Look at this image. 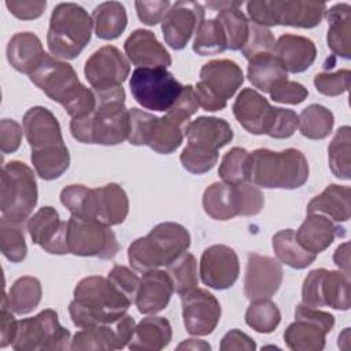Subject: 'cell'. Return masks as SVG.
<instances>
[{"instance_id": "obj_13", "label": "cell", "mask_w": 351, "mask_h": 351, "mask_svg": "<svg viewBox=\"0 0 351 351\" xmlns=\"http://www.w3.org/2000/svg\"><path fill=\"white\" fill-rule=\"evenodd\" d=\"M333 326L335 317L330 313L300 303L295 310V322L284 332V341L293 351H321Z\"/></svg>"}, {"instance_id": "obj_54", "label": "cell", "mask_w": 351, "mask_h": 351, "mask_svg": "<svg viewBox=\"0 0 351 351\" xmlns=\"http://www.w3.org/2000/svg\"><path fill=\"white\" fill-rule=\"evenodd\" d=\"M199 103L195 95V88L192 85L182 86V90L176 100V103L166 111V114L171 115L177 121L188 125L189 118L197 111Z\"/></svg>"}, {"instance_id": "obj_50", "label": "cell", "mask_w": 351, "mask_h": 351, "mask_svg": "<svg viewBox=\"0 0 351 351\" xmlns=\"http://www.w3.org/2000/svg\"><path fill=\"white\" fill-rule=\"evenodd\" d=\"M181 165L192 174H204L218 162V151H206L186 145L180 155Z\"/></svg>"}, {"instance_id": "obj_37", "label": "cell", "mask_w": 351, "mask_h": 351, "mask_svg": "<svg viewBox=\"0 0 351 351\" xmlns=\"http://www.w3.org/2000/svg\"><path fill=\"white\" fill-rule=\"evenodd\" d=\"M95 33L101 40L118 38L128 25L125 7L119 1H104L92 14Z\"/></svg>"}, {"instance_id": "obj_18", "label": "cell", "mask_w": 351, "mask_h": 351, "mask_svg": "<svg viewBox=\"0 0 351 351\" xmlns=\"http://www.w3.org/2000/svg\"><path fill=\"white\" fill-rule=\"evenodd\" d=\"M184 326L189 335L206 336L214 332L221 318V304L207 289L195 288L181 295Z\"/></svg>"}, {"instance_id": "obj_25", "label": "cell", "mask_w": 351, "mask_h": 351, "mask_svg": "<svg viewBox=\"0 0 351 351\" xmlns=\"http://www.w3.org/2000/svg\"><path fill=\"white\" fill-rule=\"evenodd\" d=\"M270 103L251 88L243 89L234 103L233 115L237 122L252 134H265L271 114Z\"/></svg>"}, {"instance_id": "obj_8", "label": "cell", "mask_w": 351, "mask_h": 351, "mask_svg": "<svg viewBox=\"0 0 351 351\" xmlns=\"http://www.w3.org/2000/svg\"><path fill=\"white\" fill-rule=\"evenodd\" d=\"M37 182L33 170L23 162L11 160L1 167V217L16 223L29 219L37 204Z\"/></svg>"}, {"instance_id": "obj_19", "label": "cell", "mask_w": 351, "mask_h": 351, "mask_svg": "<svg viewBox=\"0 0 351 351\" xmlns=\"http://www.w3.org/2000/svg\"><path fill=\"white\" fill-rule=\"evenodd\" d=\"M240 262L233 248L223 244L207 247L200 258V278L213 289H228L239 278Z\"/></svg>"}, {"instance_id": "obj_60", "label": "cell", "mask_w": 351, "mask_h": 351, "mask_svg": "<svg viewBox=\"0 0 351 351\" xmlns=\"http://www.w3.org/2000/svg\"><path fill=\"white\" fill-rule=\"evenodd\" d=\"M22 126L14 119L0 122V148L3 154L15 152L22 141Z\"/></svg>"}, {"instance_id": "obj_55", "label": "cell", "mask_w": 351, "mask_h": 351, "mask_svg": "<svg viewBox=\"0 0 351 351\" xmlns=\"http://www.w3.org/2000/svg\"><path fill=\"white\" fill-rule=\"evenodd\" d=\"M130 126L128 141L133 145H145V140L149 132V128L155 119V115L140 108H130Z\"/></svg>"}, {"instance_id": "obj_38", "label": "cell", "mask_w": 351, "mask_h": 351, "mask_svg": "<svg viewBox=\"0 0 351 351\" xmlns=\"http://www.w3.org/2000/svg\"><path fill=\"white\" fill-rule=\"evenodd\" d=\"M271 245L277 259L292 269H306L317 255L304 250L296 240L293 229H282L271 239Z\"/></svg>"}, {"instance_id": "obj_33", "label": "cell", "mask_w": 351, "mask_h": 351, "mask_svg": "<svg viewBox=\"0 0 351 351\" xmlns=\"http://www.w3.org/2000/svg\"><path fill=\"white\" fill-rule=\"evenodd\" d=\"M329 23L326 43L333 55L351 58V7L347 3L333 5L325 12Z\"/></svg>"}, {"instance_id": "obj_14", "label": "cell", "mask_w": 351, "mask_h": 351, "mask_svg": "<svg viewBox=\"0 0 351 351\" xmlns=\"http://www.w3.org/2000/svg\"><path fill=\"white\" fill-rule=\"evenodd\" d=\"M302 303L347 311L350 308V276L341 270L324 267L311 270L303 281Z\"/></svg>"}, {"instance_id": "obj_26", "label": "cell", "mask_w": 351, "mask_h": 351, "mask_svg": "<svg viewBox=\"0 0 351 351\" xmlns=\"http://www.w3.org/2000/svg\"><path fill=\"white\" fill-rule=\"evenodd\" d=\"M344 230L343 226L328 217L313 213L307 214L306 219L295 232V236L304 250L318 255L325 251L336 237H343L346 234Z\"/></svg>"}, {"instance_id": "obj_22", "label": "cell", "mask_w": 351, "mask_h": 351, "mask_svg": "<svg viewBox=\"0 0 351 351\" xmlns=\"http://www.w3.org/2000/svg\"><path fill=\"white\" fill-rule=\"evenodd\" d=\"M23 132L32 151L64 145L56 117L45 107L36 106L23 115Z\"/></svg>"}, {"instance_id": "obj_36", "label": "cell", "mask_w": 351, "mask_h": 351, "mask_svg": "<svg viewBox=\"0 0 351 351\" xmlns=\"http://www.w3.org/2000/svg\"><path fill=\"white\" fill-rule=\"evenodd\" d=\"M247 75L250 82L265 93H269L277 82L288 78L284 66L274 53H261L251 58Z\"/></svg>"}, {"instance_id": "obj_11", "label": "cell", "mask_w": 351, "mask_h": 351, "mask_svg": "<svg viewBox=\"0 0 351 351\" xmlns=\"http://www.w3.org/2000/svg\"><path fill=\"white\" fill-rule=\"evenodd\" d=\"M70 332L58 319L55 310L47 308L32 318L18 321L12 343L15 351H52L70 348Z\"/></svg>"}, {"instance_id": "obj_23", "label": "cell", "mask_w": 351, "mask_h": 351, "mask_svg": "<svg viewBox=\"0 0 351 351\" xmlns=\"http://www.w3.org/2000/svg\"><path fill=\"white\" fill-rule=\"evenodd\" d=\"M174 287L170 276L165 270H149L140 278L134 304L141 314H156L170 302Z\"/></svg>"}, {"instance_id": "obj_41", "label": "cell", "mask_w": 351, "mask_h": 351, "mask_svg": "<svg viewBox=\"0 0 351 351\" xmlns=\"http://www.w3.org/2000/svg\"><path fill=\"white\" fill-rule=\"evenodd\" d=\"M333 123L335 117L330 110L321 104H310L300 112L298 128L304 137L322 140L330 134Z\"/></svg>"}, {"instance_id": "obj_49", "label": "cell", "mask_w": 351, "mask_h": 351, "mask_svg": "<svg viewBox=\"0 0 351 351\" xmlns=\"http://www.w3.org/2000/svg\"><path fill=\"white\" fill-rule=\"evenodd\" d=\"M276 47V38L270 29L250 22L248 37L244 47L240 49L245 59H251L261 53H273Z\"/></svg>"}, {"instance_id": "obj_24", "label": "cell", "mask_w": 351, "mask_h": 351, "mask_svg": "<svg viewBox=\"0 0 351 351\" xmlns=\"http://www.w3.org/2000/svg\"><path fill=\"white\" fill-rule=\"evenodd\" d=\"M125 52L137 67H169L171 56L151 30L136 29L125 41Z\"/></svg>"}, {"instance_id": "obj_16", "label": "cell", "mask_w": 351, "mask_h": 351, "mask_svg": "<svg viewBox=\"0 0 351 351\" xmlns=\"http://www.w3.org/2000/svg\"><path fill=\"white\" fill-rule=\"evenodd\" d=\"M134 328V319L129 314L110 324L82 328L71 339L70 350H121L129 344Z\"/></svg>"}, {"instance_id": "obj_64", "label": "cell", "mask_w": 351, "mask_h": 351, "mask_svg": "<svg viewBox=\"0 0 351 351\" xmlns=\"http://www.w3.org/2000/svg\"><path fill=\"white\" fill-rule=\"evenodd\" d=\"M178 350H210V344L203 341V340H196V339H188L178 344Z\"/></svg>"}, {"instance_id": "obj_61", "label": "cell", "mask_w": 351, "mask_h": 351, "mask_svg": "<svg viewBox=\"0 0 351 351\" xmlns=\"http://www.w3.org/2000/svg\"><path fill=\"white\" fill-rule=\"evenodd\" d=\"M12 310L8 307V304L3 300L1 304V315H0V347L4 348L7 346H12L16 329H18V321H15Z\"/></svg>"}, {"instance_id": "obj_63", "label": "cell", "mask_w": 351, "mask_h": 351, "mask_svg": "<svg viewBox=\"0 0 351 351\" xmlns=\"http://www.w3.org/2000/svg\"><path fill=\"white\" fill-rule=\"evenodd\" d=\"M333 262L343 273L350 276V243L348 241L340 244L336 248L333 254Z\"/></svg>"}, {"instance_id": "obj_62", "label": "cell", "mask_w": 351, "mask_h": 351, "mask_svg": "<svg viewBox=\"0 0 351 351\" xmlns=\"http://www.w3.org/2000/svg\"><path fill=\"white\" fill-rule=\"evenodd\" d=\"M256 348L255 341L245 335L244 332L239 329H232L229 330L221 340L219 350L221 351H232V350H245V351H252Z\"/></svg>"}, {"instance_id": "obj_40", "label": "cell", "mask_w": 351, "mask_h": 351, "mask_svg": "<svg viewBox=\"0 0 351 351\" xmlns=\"http://www.w3.org/2000/svg\"><path fill=\"white\" fill-rule=\"evenodd\" d=\"M30 159L38 177L47 181L59 178L70 165V154L66 145L32 151Z\"/></svg>"}, {"instance_id": "obj_10", "label": "cell", "mask_w": 351, "mask_h": 351, "mask_svg": "<svg viewBox=\"0 0 351 351\" xmlns=\"http://www.w3.org/2000/svg\"><path fill=\"white\" fill-rule=\"evenodd\" d=\"M129 86L134 100L152 111H167L182 90V85L165 67H137Z\"/></svg>"}, {"instance_id": "obj_45", "label": "cell", "mask_w": 351, "mask_h": 351, "mask_svg": "<svg viewBox=\"0 0 351 351\" xmlns=\"http://www.w3.org/2000/svg\"><path fill=\"white\" fill-rule=\"evenodd\" d=\"M166 267L174 291L180 296L197 288V262L191 252L185 251Z\"/></svg>"}, {"instance_id": "obj_9", "label": "cell", "mask_w": 351, "mask_h": 351, "mask_svg": "<svg viewBox=\"0 0 351 351\" xmlns=\"http://www.w3.org/2000/svg\"><path fill=\"white\" fill-rule=\"evenodd\" d=\"M244 82L241 67L229 59L210 60L200 69V80L195 86V95L206 111H219Z\"/></svg>"}, {"instance_id": "obj_51", "label": "cell", "mask_w": 351, "mask_h": 351, "mask_svg": "<svg viewBox=\"0 0 351 351\" xmlns=\"http://www.w3.org/2000/svg\"><path fill=\"white\" fill-rule=\"evenodd\" d=\"M298 123L299 115L293 110L273 107L265 134L273 138H288L295 133Z\"/></svg>"}, {"instance_id": "obj_56", "label": "cell", "mask_w": 351, "mask_h": 351, "mask_svg": "<svg viewBox=\"0 0 351 351\" xmlns=\"http://www.w3.org/2000/svg\"><path fill=\"white\" fill-rule=\"evenodd\" d=\"M107 278L132 302L134 303L136 300V295H137V289H138V284H140V278L137 277V274H134L129 267L126 266H121V265H115Z\"/></svg>"}, {"instance_id": "obj_21", "label": "cell", "mask_w": 351, "mask_h": 351, "mask_svg": "<svg viewBox=\"0 0 351 351\" xmlns=\"http://www.w3.org/2000/svg\"><path fill=\"white\" fill-rule=\"evenodd\" d=\"M282 266L277 259L251 252L244 277L245 298L250 302L271 298L282 282Z\"/></svg>"}, {"instance_id": "obj_52", "label": "cell", "mask_w": 351, "mask_h": 351, "mask_svg": "<svg viewBox=\"0 0 351 351\" xmlns=\"http://www.w3.org/2000/svg\"><path fill=\"white\" fill-rule=\"evenodd\" d=\"M350 77H351V71L347 69L337 70L335 73L332 71L318 73L314 77V85H315V89L325 96H339L348 90Z\"/></svg>"}, {"instance_id": "obj_30", "label": "cell", "mask_w": 351, "mask_h": 351, "mask_svg": "<svg viewBox=\"0 0 351 351\" xmlns=\"http://www.w3.org/2000/svg\"><path fill=\"white\" fill-rule=\"evenodd\" d=\"M45 55L41 40L30 32L15 33L7 45L10 64L23 74L30 75L41 64Z\"/></svg>"}, {"instance_id": "obj_20", "label": "cell", "mask_w": 351, "mask_h": 351, "mask_svg": "<svg viewBox=\"0 0 351 351\" xmlns=\"http://www.w3.org/2000/svg\"><path fill=\"white\" fill-rule=\"evenodd\" d=\"M26 230L32 241L45 252L53 255L69 254L67 221H60L59 213L45 206L37 210L26 222Z\"/></svg>"}, {"instance_id": "obj_31", "label": "cell", "mask_w": 351, "mask_h": 351, "mask_svg": "<svg viewBox=\"0 0 351 351\" xmlns=\"http://www.w3.org/2000/svg\"><path fill=\"white\" fill-rule=\"evenodd\" d=\"M203 208L217 221H228L240 215V195L237 185L213 182L203 193Z\"/></svg>"}, {"instance_id": "obj_28", "label": "cell", "mask_w": 351, "mask_h": 351, "mask_svg": "<svg viewBox=\"0 0 351 351\" xmlns=\"http://www.w3.org/2000/svg\"><path fill=\"white\" fill-rule=\"evenodd\" d=\"M271 7L274 11L276 25L303 29L318 26L326 12L325 3L306 0H274L271 1Z\"/></svg>"}, {"instance_id": "obj_12", "label": "cell", "mask_w": 351, "mask_h": 351, "mask_svg": "<svg viewBox=\"0 0 351 351\" xmlns=\"http://www.w3.org/2000/svg\"><path fill=\"white\" fill-rule=\"evenodd\" d=\"M67 248L69 254L77 256L112 259L119 251V244L110 226L71 215L67 221Z\"/></svg>"}, {"instance_id": "obj_5", "label": "cell", "mask_w": 351, "mask_h": 351, "mask_svg": "<svg viewBox=\"0 0 351 351\" xmlns=\"http://www.w3.org/2000/svg\"><path fill=\"white\" fill-rule=\"evenodd\" d=\"M308 180V162L302 151L276 152L258 148L250 152L248 182L270 189H296Z\"/></svg>"}, {"instance_id": "obj_59", "label": "cell", "mask_w": 351, "mask_h": 351, "mask_svg": "<svg viewBox=\"0 0 351 351\" xmlns=\"http://www.w3.org/2000/svg\"><path fill=\"white\" fill-rule=\"evenodd\" d=\"M5 7L8 11L18 19L22 21H32L37 19L43 15L47 1L44 0H8L5 1Z\"/></svg>"}, {"instance_id": "obj_27", "label": "cell", "mask_w": 351, "mask_h": 351, "mask_svg": "<svg viewBox=\"0 0 351 351\" xmlns=\"http://www.w3.org/2000/svg\"><path fill=\"white\" fill-rule=\"evenodd\" d=\"M185 136L188 145L206 151H218L232 141L233 130L222 118L199 117L188 123Z\"/></svg>"}, {"instance_id": "obj_43", "label": "cell", "mask_w": 351, "mask_h": 351, "mask_svg": "<svg viewBox=\"0 0 351 351\" xmlns=\"http://www.w3.org/2000/svg\"><path fill=\"white\" fill-rule=\"evenodd\" d=\"M225 33L226 49L240 51L248 37L250 22L239 8H226L218 12L215 18Z\"/></svg>"}, {"instance_id": "obj_1", "label": "cell", "mask_w": 351, "mask_h": 351, "mask_svg": "<svg viewBox=\"0 0 351 351\" xmlns=\"http://www.w3.org/2000/svg\"><path fill=\"white\" fill-rule=\"evenodd\" d=\"M93 92L96 108L88 117L71 119V136L81 143L100 145H117L128 140L130 114L125 107L123 88Z\"/></svg>"}, {"instance_id": "obj_34", "label": "cell", "mask_w": 351, "mask_h": 351, "mask_svg": "<svg viewBox=\"0 0 351 351\" xmlns=\"http://www.w3.org/2000/svg\"><path fill=\"white\" fill-rule=\"evenodd\" d=\"M171 335V325L166 318L147 317L136 325L128 347L130 350H162L169 346Z\"/></svg>"}, {"instance_id": "obj_35", "label": "cell", "mask_w": 351, "mask_h": 351, "mask_svg": "<svg viewBox=\"0 0 351 351\" xmlns=\"http://www.w3.org/2000/svg\"><path fill=\"white\" fill-rule=\"evenodd\" d=\"M186 126L188 125L177 121L169 114L160 118L155 117L149 128L145 145L158 154H171L181 145Z\"/></svg>"}, {"instance_id": "obj_39", "label": "cell", "mask_w": 351, "mask_h": 351, "mask_svg": "<svg viewBox=\"0 0 351 351\" xmlns=\"http://www.w3.org/2000/svg\"><path fill=\"white\" fill-rule=\"evenodd\" d=\"M41 295V282L36 277L23 276L14 281L8 295H4L3 300L8 304L12 313L25 315L38 306Z\"/></svg>"}, {"instance_id": "obj_7", "label": "cell", "mask_w": 351, "mask_h": 351, "mask_svg": "<svg viewBox=\"0 0 351 351\" xmlns=\"http://www.w3.org/2000/svg\"><path fill=\"white\" fill-rule=\"evenodd\" d=\"M93 21L75 3L58 4L49 19L47 44L51 55L59 59L77 58L90 41Z\"/></svg>"}, {"instance_id": "obj_4", "label": "cell", "mask_w": 351, "mask_h": 351, "mask_svg": "<svg viewBox=\"0 0 351 351\" xmlns=\"http://www.w3.org/2000/svg\"><path fill=\"white\" fill-rule=\"evenodd\" d=\"M60 202L73 217L93 219L107 226L122 223L129 213L126 192L112 182L99 188L67 185L60 192Z\"/></svg>"}, {"instance_id": "obj_58", "label": "cell", "mask_w": 351, "mask_h": 351, "mask_svg": "<svg viewBox=\"0 0 351 351\" xmlns=\"http://www.w3.org/2000/svg\"><path fill=\"white\" fill-rule=\"evenodd\" d=\"M134 5H136L138 19L148 26H154V25L162 22L166 12L171 7L170 1H167V0L136 1Z\"/></svg>"}, {"instance_id": "obj_44", "label": "cell", "mask_w": 351, "mask_h": 351, "mask_svg": "<svg viewBox=\"0 0 351 351\" xmlns=\"http://www.w3.org/2000/svg\"><path fill=\"white\" fill-rule=\"evenodd\" d=\"M280 321L281 313L270 298L252 300L245 311V324L259 333L274 332Z\"/></svg>"}, {"instance_id": "obj_15", "label": "cell", "mask_w": 351, "mask_h": 351, "mask_svg": "<svg viewBox=\"0 0 351 351\" xmlns=\"http://www.w3.org/2000/svg\"><path fill=\"white\" fill-rule=\"evenodd\" d=\"M84 74L93 90H110L122 86L130 74V66L117 47L106 45L88 58Z\"/></svg>"}, {"instance_id": "obj_2", "label": "cell", "mask_w": 351, "mask_h": 351, "mask_svg": "<svg viewBox=\"0 0 351 351\" xmlns=\"http://www.w3.org/2000/svg\"><path fill=\"white\" fill-rule=\"evenodd\" d=\"M132 302L108 280L100 276L82 278L69 304L71 321L78 328L110 324L126 314Z\"/></svg>"}, {"instance_id": "obj_3", "label": "cell", "mask_w": 351, "mask_h": 351, "mask_svg": "<svg viewBox=\"0 0 351 351\" xmlns=\"http://www.w3.org/2000/svg\"><path fill=\"white\" fill-rule=\"evenodd\" d=\"M29 77L49 99L58 101L71 119L88 117L96 108L93 89L81 84L73 66L63 60L47 53L41 64Z\"/></svg>"}, {"instance_id": "obj_32", "label": "cell", "mask_w": 351, "mask_h": 351, "mask_svg": "<svg viewBox=\"0 0 351 351\" xmlns=\"http://www.w3.org/2000/svg\"><path fill=\"white\" fill-rule=\"evenodd\" d=\"M351 189L347 185L330 184L307 204V214H322L333 222H346L351 215Z\"/></svg>"}, {"instance_id": "obj_48", "label": "cell", "mask_w": 351, "mask_h": 351, "mask_svg": "<svg viewBox=\"0 0 351 351\" xmlns=\"http://www.w3.org/2000/svg\"><path fill=\"white\" fill-rule=\"evenodd\" d=\"M248 160L250 152L244 148L234 147L223 155L218 169V176L223 182L230 185L248 182Z\"/></svg>"}, {"instance_id": "obj_47", "label": "cell", "mask_w": 351, "mask_h": 351, "mask_svg": "<svg viewBox=\"0 0 351 351\" xmlns=\"http://www.w3.org/2000/svg\"><path fill=\"white\" fill-rule=\"evenodd\" d=\"M192 48L202 56L223 52L226 49V38L221 23L217 19L204 21L196 32Z\"/></svg>"}, {"instance_id": "obj_6", "label": "cell", "mask_w": 351, "mask_h": 351, "mask_svg": "<svg viewBox=\"0 0 351 351\" xmlns=\"http://www.w3.org/2000/svg\"><path fill=\"white\" fill-rule=\"evenodd\" d=\"M189 245L191 234L185 226L177 222H162L129 245L128 259L136 271L147 273L159 266H167Z\"/></svg>"}, {"instance_id": "obj_29", "label": "cell", "mask_w": 351, "mask_h": 351, "mask_svg": "<svg viewBox=\"0 0 351 351\" xmlns=\"http://www.w3.org/2000/svg\"><path fill=\"white\" fill-rule=\"evenodd\" d=\"M274 56L281 62L287 73L306 71L317 58L315 44L303 36L282 34L276 41Z\"/></svg>"}, {"instance_id": "obj_17", "label": "cell", "mask_w": 351, "mask_h": 351, "mask_svg": "<svg viewBox=\"0 0 351 351\" xmlns=\"http://www.w3.org/2000/svg\"><path fill=\"white\" fill-rule=\"evenodd\" d=\"M203 22L204 8L202 4L191 0L176 1L162 19L165 43L176 51L185 48Z\"/></svg>"}, {"instance_id": "obj_46", "label": "cell", "mask_w": 351, "mask_h": 351, "mask_svg": "<svg viewBox=\"0 0 351 351\" xmlns=\"http://www.w3.org/2000/svg\"><path fill=\"white\" fill-rule=\"evenodd\" d=\"M0 248L3 255L12 263H19L26 258L23 223L11 222L1 217L0 221Z\"/></svg>"}, {"instance_id": "obj_57", "label": "cell", "mask_w": 351, "mask_h": 351, "mask_svg": "<svg viewBox=\"0 0 351 351\" xmlns=\"http://www.w3.org/2000/svg\"><path fill=\"white\" fill-rule=\"evenodd\" d=\"M240 195V215H256L265 206V196L262 191L250 182L237 185Z\"/></svg>"}, {"instance_id": "obj_53", "label": "cell", "mask_w": 351, "mask_h": 351, "mask_svg": "<svg viewBox=\"0 0 351 351\" xmlns=\"http://www.w3.org/2000/svg\"><path fill=\"white\" fill-rule=\"evenodd\" d=\"M269 93L271 100L284 104H300L308 96L307 88H304L300 82L289 81L288 78L277 82Z\"/></svg>"}, {"instance_id": "obj_42", "label": "cell", "mask_w": 351, "mask_h": 351, "mask_svg": "<svg viewBox=\"0 0 351 351\" xmlns=\"http://www.w3.org/2000/svg\"><path fill=\"white\" fill-rule=\"evenodd\" d=\"M351 129L344 125L337 129L329 147L328 160L330 171L340 180H350L351 176Z\"/></svg>"}]
</instances>
